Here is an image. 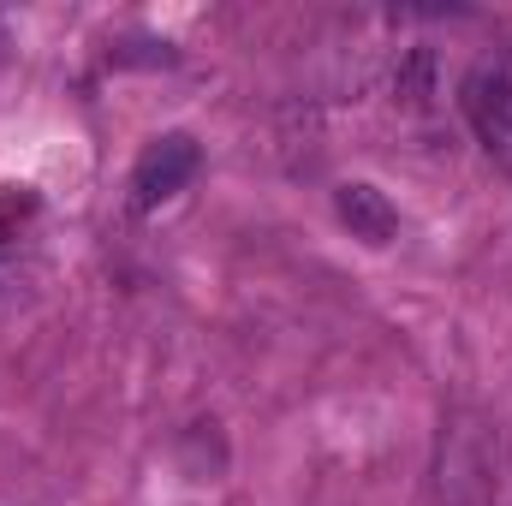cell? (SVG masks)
Masks as SVG:
<instances>
[{"label": "cell", "instance_id": "obj_5", "mask_svg": "<svg viewBox=\"0 0 512 506\" xmlns=\"http://www.w3.org/2000/svg\"><path fill=\"white\" fill-rule=\"evenodd\" d=\"M393 96L411 102V108H423V102L435 96V54H429V48H411V54L399 60V72H393Z\"/></svg>", "mask_w": 512, "mask_h": 506}, {"label": "cell", "instance_id": "obj_1", "mask_svg": "<svg viewBox=\"0 0 512 506\" xmlns=\"http://www.w3.org/2000/svg\"><path fill=\"white\" fill-rule=\"evenodd\" d=\"M435 489L441 506H495V477H489V447L483 429L471 417H459L441 435V459H435Z\"/></svg>", "mask_w": 512, "mask_h": 506}, {"label": "cell", "instance_id": "obj_6", "mask_svg": "<svg viewBox=\"0 0 512 506\" xmlns=\"http://www.w3.org/2000/svg\"><path fill=\"white\" fill-rule=\"evenodd\" d=\"M30 215H36V191L30 185H0V251L18 245V233H24Z\"/></svg>", "mask_w": 512, "mask_h": 506}, {"label": "cell", "instance_id": "obj_3", "mask_svg": "<svg viewBox=\"0 0 512 506\" xmlns=\"http://www.w3.org/2000/svg\"><path fill=\"white\" fill-rule=\"evenodd\" d=\"M465 120L489 155H512V66H477L465 78Z\"/></svg>", "mask_w": 512, "mask_h": 506}, {"label": "cell", "instance_id": "obj_2", "mask_svg": "<svg viewBox=\"0 0 512 506\" xmlns=\"http://www.w3.org/2000/svg\"><path fill=\"white\" fill-rule=\"evenodd\" d=\"M197 167H203L197 137H191V131H161V137L137 155V167H131V209H155V203L179 197Z\"/></svg>", "mask_w": 512, "mask_h": 506}, {"label": "cell", "instance_id": "obj_4", "mask_svg": "<svg viewBox=\"0 0 512 506\" xmlns=\"http://www.w3.org/2000/svg\"><path fill=\"white\" fill-rule=\"evenodd\" d=\"M334 215H340L346 233L364 239V245H387V239L399 233V209L387 203V191L382 185H370V179L340 185V191H334Z\"/></svg>", "mask_w": 512, "mask_h": 506}]
</instances>
